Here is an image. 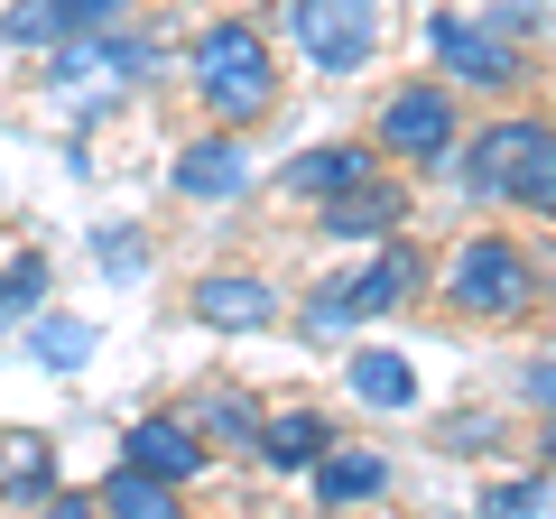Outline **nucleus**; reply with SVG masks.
<instances>
[{
  "mask_svg": "<svg viewBox=\"0 0 556 519\" xmlns=\"http://www.w3.org/2000/svg\"><path fill=\"white\" fill-rule=\"evenodd\" d=\"M0 47H65V0H10L0 10Z\"/></svg>",
  "mask_w": 556,
  "mask_h": 519,
  "instance_id": "obj_20",
  "label": "nucleus"
},
{
  "mask_svg": "<svg viewBox=\"0 0 556 519\" xmlns=\"http://www.w3.org/2000/svg\"><path fill=\"white\" fill-rule=\"evenodd\" d=\"M325 445H334V427H325L316 408H278V418H260V455H269L278 473H298V464L316 473V464H325Z\"/></svg>",
  "mask_w": 556,
  "mask_h": 519,
  "instance_id": "obj_14",
  "label": "nucleus"
},
{
  "mask_svg": "<svg viewBox=\"0 0 556 519\" xmlns=\"http://www.w3.org/2000/svg\"><path fill=\"white\" fill-rule=\"evenodd\" d=\"M186 482H167V473H149V464H121L112 482H102V519H186Z\"/></svg>",
  "mask_w": 556,
  "mask_h": 519,
  "instance_id": "obj_12",
  "label": "nucleus"
},
{
  "mask_svg": "<svg viewBox=\"0 0 556 519\" xmlns=\"http://www.w3.org/2000/svg\"><path fill=\"white\" fill-rule=\"evenodd\" d=\"M38 519H102V501H84V492H47Z\"/></svg>",
  "mask_w": 556,
  "mask_h": 519,
  "instance_id": "obj_23",
  "label": "nucleus"
},
{
  "mask_svg": "<svg viewBox=\"0 0 556 519\" xmlns=\"http://www.w3.org/2000/svg\"><path fill=\"white\" fill-rule=\"evenodd\" d=\"M325 519H334V510H325Z\"/></svg>",
  "mask_w": 556,
  "mask_h": 519,
  "instance_id": "obj_27",
  "label": "nucleus"
},
{
  "mask_svg": "<svg viewBox=\"0 0 556 519\" xmlns=\"http://www.w3.org/2000/svg\"><path fill=\"white\" fill-rule=\"evenodd\" d=\"M195 436L204 445H260V408L241 390H204L195 400Z\"/></svg>",
  "mask_w": 556,
  "mask_h": 519,
  "instance_id": "obj_19",
  "label": "nucleus"
},
{
  "mask_svg": "<svg viewBox=\"0 0 556 519\" xmlns=\"http://www.w3.org/2000/svg\"><path fill=\"white\" fill-rule=\"evenodd\" d=\"M529 400H538V408H556V362H538V371H529Z\"/></svg>",
  "mask_w": 556,
  "mask_h": 519,
  "instance_id": "obj_25",
  "label": "nucleus"
},
{
  "mask_svg": "<svg viewBox=\"0 0 556 519\" xmlns=\"http://www.w3.org/2000/svg\"><path fill=\"white\" fill-rule=\"evenodd\" d=\"M529 260H519V241H501V232H482V241H464L455 251V269H445V298L464 306V316H519L529 306Z\"/></svg>",
  "mask_w": 556,
  "mask_h": 519,
  "instance_id": "obj_5",
  "label": "nucleus"
},
{
  "mask_svg": "<svg viewBox=\"0 0 556 519\" xmlns=\"http://www.w3.org/2000/svg\"><path fill=\"white\" fill-rule=\"evenodd\" d=\"M195 316L223 325V334H260V325H278V298H269V279H251V269H214V279L195 288Z\"/></svg>",
  "mask_w": 556,
  "mask_h": 519,
  "instance_id": "obj_9",
  "label": "nucleus"
},
{
  "mask_svg": "<svg viewBox=\"0 0 556 519\" xmlns=\"http://www.w3.org/2000/svg\"><path fill=\"white\" fill-rule=\"evenodd\" d=\"M38 298H47V260H10V269H0V334L20 316H38Z\"/></svg>",
  "mask_w": 556,
  "mask_h": 519,
  "instance_id": "obj_22",
  "label": "nucleus"
},
{
  "mask_svg": "<svg viewBox=\"0 0 556 519\" xmlns=\"http://www.w3.org/2000/svg\"><path fill=\"white\" fill-rule=\"evenodd\" d=\"M427 47H437V65L455 84H482V93H501V84L519 75V56H510V28H482V20H455V10H437L427 20Z\"/></svg>",
  "mask_w": 556,
  "mask_h": 519,
  "instance_id": "obj_6",
  "label": "nucleus"
},
{
  "mask_svg": "<svg viewBox=\"0 0 556 519\" xmlns=\"http://www.w3.org/2000/svg\"><path fill=\"white\" fill-rule=\"evenodd\" d=\"M186 65H195V93H204V112H214L223 130H241V121H260V112L278 102L269 38H260L251 20H223V28H204V38L186 47Z\"/></svg>",
  "mask_w": 556,
  "mask_h": 519,
  "instance_id": "obj_1",
  "label": "nucleus"
},
{
  "mask_svg": "<svg viewBox=\"0 0 556 519\" xmlns=\"http://www.w3.org/2000/svg\"><path fill=\"white\" fill-rule=\"evenodd\" d=\"M93 325L84 316H38L28 325V353H38V371H84V362H93Z\"/></svg>",
  "mask_w": 556,
  "mask_h": 519,
  "instance_id": "obj_18",
  "label": "nucleus"
},
{
  "mask_svg": "<svg viewBox=\"0 0 556 519\" xmlns=\"http://www.w3.org/2000/svg\"><path fill=\"white\" fill-rule=\"evenodd\" d=\"M417 288V251H380L362 279H334L325 298H306V325H353V316H390Z\"/></svg>",
  "mask_w": 556,
  "mask_h": 519,
  "instance_id": "obj_7",
  "label": "nucleus"
},
{
  "mask_svg": "<svg viewBox=\"0 0 556 519\" xmlns=\"http://www.w3.org/2000/svg\"><path fill=\"white\" fill-rule=\"evenodd\" d=\"M130 464H149V473H167V482H195V473H204L195 418H139V427H130Z\"/></svg>",
  "mask_w": 556,
  "mask_h": 519,
  "instance_id": "obj_10",
  "label": "nucleus"
},
{
  "mask_svg": "<svg viewBox=\"0 0 556 519\" xmlns=\"http://www.w3.org/2000/svg\"><path fill=\"white\" fill-rule=\"evenodd\" d=\"M464 167H473V186H482L492 204L556 214V130H547V121H492Z\"/></svg>",
  "mask_w": 556,
  "mask_h": 519,
  "instance_id": "obj_2",
  "label": "nucleus"
},
{
  "mask_svg": "<svg viewBox=\"0 0 556 519\" xmlns=\"http://www.w3.org/2000/svg\"><path fill=\"white\" fill-rule=\"evenodd\" d=\"M380 492H390V464H380L371 445H325V464H316L325 510H353V501H380Z\"/></svg>",
  "mask_w": 556,
  "mask_h": 519,
  "instance_id": "obj_11",
  "label": "nucleus"
},
{
  "mask_svg": "<svg viewBox=\"0 0 556 519\" xmlns=\"http://www.w3.org/2000/svg\"><path fill=\"white\" fill-rule=\"evenodd\" d=\"M343 380H353V400H362V408H408V400H417V371H408V353H390V343H362Z\"/></svg>",
  "mask_w": 556,
  "mask_h": 519,
  "instance_id": "obj_16",
  "label": "nucleus"
},
{
  "mask_svg": "<svg viewBox=\"0 0 556 519\" xmlns=\"http://www.w3.org/2000/svg\"><path fill=\"white\" fill-rule=\"evenodd\" d=\"M547 510H556V482H547V473L492 482V492H482V519H547Z\"/></svg>",
  "mask_w": 556,
  "mask_h": 519,
  "instance_id": "obj_21",
  "label": "nucleus"
},
{
  "mask_svg": "<svg viewBox=\"0 0 556 519\" xmlns=\"http://www.w3.org/2000/svg\"><path fill=\"white\" fill-rule=\"evenodd\" d=\"M47 473H56V445L47 436H0V501H47Z\"/></svg>",
  "mask_w": 556,
  "mask_h": 519,
  "instance_id": "obj_17",
  "label": "nucleus"
},
{
  "mask_svg": "<svg viewBox=\"0 0 556 519\" xmlns=\"http://www.w3.org/2000/svg\"><path fill=\"white\" fill-rule=\"evenodd\" d=\"M241 177H251V159H241V140H195L177 159V195L214 204V195H241Z\"/></svg>",
  "mask_w": 556,
  "mask_h": 519,
  "instance_id": "obj_15",
  "label": "nucleus"
},
{
  "mask_svg": "<svg viewBox=\"0 0 556 519\" xmlns=\"http://www.w3.org/2000/svg\"><path fill=\"white\" fill-rule=\"evenodd\" d=\"M399 214H408V204H399V186H353V195H334V204H325V232H334V241H390L399 232Z\"/></svg>",
  "mask_w": 556,
  "mask_h": 519,
  "instance_id": "obj_13",
  "label": "nucleus"
},
{
  "mask_svg": "<svg viewBox=\"0 0 556 519\" xmlns=\"http://www.w3.org/2000/svg\"><path fill=\"white\" fill-rule=\"evenodd\" d=\"M278 28L316 75H362L380 56V0H278Z\"/></svg>",
  "mask_w": 556,
  "mask_h": 519,
  "instance_id": "obj_3",
  "label": "nucleus"
},
{
  "mask_svg": "<svg viewBox=\"0 0 556 519\" xmlns=\"http://www.w3.org/2000/svg\"><path fill=\"white\" fill-rule=\"evenodd\" d=\"M380 159H408V167H437L445 149L464 140V121H455V93L445 84H399L390 102H380Z\"/></svg>",
  "mask_w": 556,
  "mask_h": 519,
  "instance_id": "obj_4",
  "label": "nucleus"
},
{
  "mask_svg": "<svg viewBox=\"0 0 556 519\" xmlns=\"http://www.w3.org/2000/svg\"><path fill=\"white\" fill-rule=\"evenodd\" d=\"M547 464H556V427H547Z\"/></svg>",
  "mask_w": 556,
  "mask_h": 519,
  "instance_id": "obj_26",
  "label": "nucleus"
},
{
  "mask_svg": "<svg viewBox=\"0 0 556 519\" xmlns=\"http://www.w3.org/2000/svg\"><path fill=\"white\" fill-rule=\"evenodd\" d=\"M102 269H139V232H102Z\"/></svg>",
  "mask_w": 556,
  "mask_h": 519,
  "instance_id": "obj_24",
  "label": "nucleus"
},
{
  "mask_svg": "<svg viewBox=\"0 0 556 519\" xmlns=\"http://www.w3.org/2000/svg\"><path fill=\"white\" fill-rule=\"evenodd\" d=\"M380 177V140H325V149H298L288 159V195H306V204H334V195H353V186H371Z\"/></svg>",
  "mask_w": 556,
  "mask_h": 519,
  "instance_id": "obj_8",
  "label": "nucleus"
}]
</instances>
